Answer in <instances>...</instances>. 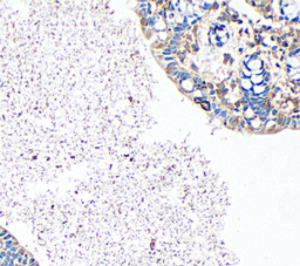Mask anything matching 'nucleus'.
Returning a JSON list of instances; mask_svg holds the SVG:
<instances>
[{
	"instance_id": "nucleus-1",
	"label": "nucleus",
	"mask_w": 300,
	"mask_h": 266,
	"mask_svg": "<svg viewBox=\"0 0 300 266\" xmlns=\"http://www.w3.org/2000/svg\"><path fill=\"white\" fill-rule=\"evenodd\" d=\"M244 120H245V122L247 124V131H250V133H263L264 122H262L257 116L253 117V118H244Z\"/></svg>"
},
{
	"instance_id": "nucleus-2",
	"label": "nucleus",
	"mask_w": 300,
	"mask_h": 266,
	"mask_svg": "<svg viewBox=\"0 0 300 266\" xmlns=\"http://www.w3.org/2000/svg\"><path fill=\"white\" fill-rule=\"evenodd\" d=\"M177 86H178V88L181 89V91L186 94V95H191L195 91V85L192 82V79L184 81V82H179V83H177Z\"/></svg>"
},
{
	"instance_id": "nucleus-3",
	"label": "nucleus",
	"mask_w": 300,
	"mask_h": 266,
	"mask_svg": "<svg viewBox=\"0 0 300 266\" xmlns=\"http://www.w3.org/2000/svg\"><path fill=\"white\" fill-rule=\"evenodd\" d=\"M237 83H238V87L242 91H248L253 87V85L251 83V80L245 79V78H237Z\"/></svg>"
},
{
	"instance_id": "nucleus-4",
	"label": "nucleus",
	"mask_w": 300,
	"mask_h": 266,
	"mask_svg": "<svg viewBox=\"0 0 300 266\" xmlns=\"http://www.w3.org/2000/svg\"><path fill=\"white\" fill-rule=\"evenodd\" d=\"M285 67H290L292 69H299L300 68V60L299 58H285L284 60Z\"/></svg>"
},
{
	"instance_id": "nucleus-5",
	"label": "nucleus",
	"mask_w": 300,
	"mask_h": 266,
	"mask_svg": "<svg viewBox=\"0 0 300 266\" xmlns=\"http://www.w3.org/2000/svg\"><path fill=\"white\" fill-rule=\"evenodd\" d=\"M271 87L272 86H265V85H258V86H253L252 89H251V91H252V94L253 95H262V94H264V93H267V91H271Z\"/></svg>"
},
{
	"instance_id": "nucleus-6",
	"label": "nucleus",
	"mask_w": 300,
	"mask_h": 266,
	"mask_svg": "<svg viewBox=\"0 0 300 266\" xmlns=\"http://www.w3.org/2000/svg\"><path fill=\"white\" fill-rule=\"evenodd\" d=\"M266 73V69H264L263 71L260 73H257V74H252V76L250 78L251 80V83L253 86H258V85H263L264 83V75Z\"/></svg>"
},
{
	"instance_id": "nucleus-7",
	"label": "nucleus",
	"mask_w": 300,
	"mask_h": 266,
	"mask_svg": "<svg viewBox=\"0 0 300 266\" xmlns=\"http://www.w3.org/2000/svg\"><path fill=\"white\" fill-rule=\"evenodd\" d=\"M157 41L161 44H167L170 39V32L169 31H162V32H157L155 33Z\"/></svg>"
},
{
	"instance_id": "nucleus-8",
	"label": "nucleus",
	"mask_w": 300,
	"mask_h": 266,
	"mask_svg": "<svg viewBox=\"0 0 300 266\" xmlns=\"http://www.w3.org/2000/svg\"><path fill=\"white\" fill-rule=\"evenodd\" d=\"M231 115H232V114H231L230 108H228V107H224V108H223V110H222V113L219 114V116L217 117V120H219L222 123H223V122H225V121H226V120H228Z\"/></svg>"
},
{
	"instance_id": "nucleus-9",
	"label": "nucleus",
	"mask_w": 300,
	"mask_h": 266,
	"mask_svg": "<svg viewBox=\"0 0 300 266\" xmlns=\"http://www.w3.org/2000/svg\"><path fill=\"white\" fill-rule=\"evenodd\" d=\"M186 9H188V1H178L177 5L176 13L179 15H184L186 14Z\"/></svg>"
},
{
	"instance_id": "nucleus-10",
	"label": "nucleus",
	"mask_w": 300,
	"mask_h": 266,
	"mask_svg": "<svg viewBox=\"0 0 300 266\" xmlns=\"http://www.w3.org/2000/svg\"><path fill=\"white\" fill-rule=\"evenodd\" d=\"M15 245H18V241H17L15 238H13V239H11V240H7V241H4V243H2V251L7 252V251H9L11 248H13V246H15Z\"/></svg>"
},
{
	"instance_id": "nucleus-11",
	"label": "nucleus",
	"mask_w": 300,
	"mask_h": 266,
	"mask_svg": "<svg viewBox=\"0 0 300 266\" xmlns=\"http://www.w3.org/2000/svg\"><path fill=\"white\" fill-rule=\"evenodd\" d=\"M252 76V73L247 69L246 67H244L242 65V67L239 68L238 71V78H245V79H250Z\"/></svg>"
},
{
	"instance_id": "nucleus-12",
	"label": "nucleus",
	"mask_w": 300,
	"mask_h": 266,
	"mask_svg": "<svg viewBox=\"0 0 300 266\" xmlns=\"http://www.w3.org/2000/svg\"><path fill=\"white\" fill-rule=\"evenodd\" d=\"M237 130L240 133H246L247 131V124L245 122V120L243 117H239L238 118V123H237Z\"/></svg>"
},
{
	"instance_id": "nucleus-13",
	"label": "nucleus",
	"mask_w": 300,
	"mask_h": 266,
	"mask_svg": "<svg viewBox=\"0 0 300 266\" xmlns=\"http://www.w3.org/2000/svg\"><path fill=\"white\" fill-rule=\"evenodd\" d=\"M199 107L203 109L204 111H206V113H211V110H210V100L203 101L202 103H199Z\"/></svg>"
},
{
	"instance_id": "nucleus-14",
	"label": "nucleus",
	"mask_w": 300,
	"mask_h": 266,
	"mask_svg": "<svg viewBox=\"0 0 300 266\" xmlns=\"http://www.w3.org/2000/svg\"><path fill=\"white\" fill-rule=\"evenodd\" d=\"M13 238H14V237H13L11 233H7L5 237H2L0 240H1V243H4V241H7V240H11V239H13Z\"/></svg>"
},
{
	"instance_id": "nucleus-15",
	"label": "nucleus",
	"mask_w": 300,
	"mask_h": 266,
	"mask_svg": "<svg viewBox=\"0 0 300 266\" xmlns=\"http://www.w3.org/2000/svg\"><path fill=\"white\" fill-rule=\"evenodd\" d=\"M7 233H9L8 231L6 230V229H4V228H1V226H0V239H1L2 237H5V236H6Z\"/></svg>"
},
{
	"instance_id": "nucleus-16",
	"label": "nucleus",
	"mask_w": 300,
	"mask_h": 266,
	"mask_svg": "<svg viewBox=\"0 0 300 266\" xmlns=\"http://www.w3.org/2000/svg\"><path fill=\"white\" fill-rule=\"evenodd\" d=\"M28 266H39V264H38V261H34V263H32V264H29Z\"/></svg>"
}]
</instances>
